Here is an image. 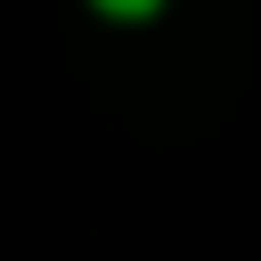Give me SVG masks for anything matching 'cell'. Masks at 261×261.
I'll list each match as a JSON object with an SVG mask.
<instances>
[{
	"instance_id": "cell-1",
	"label": "cell",
	"mask_w": 261,
	"mask_h": 261,
	"mask_svg": "<svg viewBox=\"0 0 261 261\" xmlns=\"http://www.w3.org/2000/svg\"><path fill=\"white\" fill-rule=\"evenodd\" d=\"M106 8H147V0H106Z\"/></svg>"
}]
</instances>
